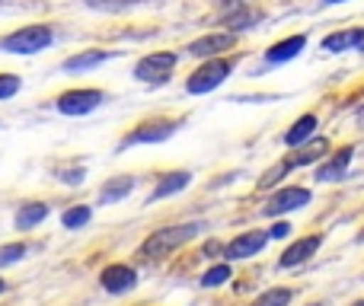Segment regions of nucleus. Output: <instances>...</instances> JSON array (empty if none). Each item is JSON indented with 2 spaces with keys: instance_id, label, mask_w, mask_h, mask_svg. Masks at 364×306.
<instances>
[{
  "instance_id": "obj_1",
  "label": "nucleus",
  "mask_w": 364,
  "mask_h": 306,
  "mask_svg": "<svg viewBox=\"0 0 364 306\" xmlns=\"http://www.w3.org/2000/svg\"><path fill=\"white\" fill-rule=\"evenodd\" d=\"M201 230H208V224L192 220V224H179V226H164V230L151 233V236L141 243V256L144 258H166L170 252H176L179 246H186L188 239H195Z\"/></svg>"
},
{
  "instance_id": "obj_2",
  "label": "nucleus",
  "mask_w": 364,
  "mask_h": 306,
  "mask_svg": "<svg viewBox=\"0 0 364 306\" xmlns=\"http://www.w3.org/2000/svg\"><path fill=\"white\" fill-rule=\"evenodd\" d=\"M51 42H55V29L45 23H36V26H23V29L10 32L6 38H0V51H6V55H38Z\"/></svg>"
},
{
  "instance_id": "obj_3",
  "label": "nucleus",
  "mask_w": 364,
  "mask_h": 306,
  "mask_svg": "<svg viewBox=\"0 0 364 306\" xmlns=\"http://www.w3.org/2000/svg\"><path fill=\"white\" fill-rule=\"evenodd\" d=\"M230 74H233V61H227V58H208V61L186 80V89L192 96L211 93V89H218Z\"/></svg>"
},
{
  "instance_id": "obj_4",
  "label": "nucleus",
  "mask_w": 364,
  "mask_h": 306,
  "mask_svg": "<svg viewBox=\"0 0 364 306\" xmlns=\"http://www.w3.org/2000/svg\"><path fill=\"white\" fill-rule=\"evenodd\" d=\"M179 55L176 51H157V55H147L138 61V67H134V77H138L141 83H166L170 80V70L176 67Z\"/></svg>"
},
{
  "instance_id": "obj_5",
  "label": "nucleus",
  "mask_w": 364,
  "mask_h": 306,
  "mask_svg": "<svg viewBox=\"0 0 364 306\" xmlns=\"http://www.w3.org/2000/svg\"><path fill=\"white\" fill-rule=\"evenodd\" d=\"M102 89H68L55 99V109L61 115H90L93 109L102 106Z\"/></svg>"
},
{
  "instance_id": "obj_6",
  "label": "nucleus",
  "mask_w": 364,
  "mask_h": 306,
  "mask_svg": "<svg viewBox=\"0 0 364 306\" xmlns=\"http://www.w3.org/2000/svg\"><path fill=\"white\" fill-rule=\"evenodd\" d=\"M179 121H147V125L134 128L132 134H125L119 144V151H125V147H134V144H164V141H170L173 134H176Z\"/></svg>"
},
{
  "instance_id": "obj_7",
  "label": "nucleus",
  "mask_w": 364,
  "mask_h": 306,
  "mask_svg": "<svg viewBox=\"0 0 364 306\" xmlns=\"http://www.w3.org/2000/svg\"><path fill=\"white\" fill-rule=\"evenodd\" d=\"M304 204H310V188L288 185V188L272 195L269 204H265V214H269V217H278V214H288V211H301Z\"/></svg>"
},
{
  "instance_id": "obj_8",
  "label": "nucleus",
  "mask_w": 364,
  "mask_h": 306,
  "mask_svg": "<svg viewBox=\"0 0 364 306\" xmlns=\"http://www.w3.org/2000/svg\"><path fill=\"white\" fill-rule=\"evenodd\" d=\"M237 45V35L233 32H211V35H201L188 45V55L192 58H218L220 51H230Z\"/></svg>"
},
{
  "instance_id": "obj_9",
  "label": "nucleus",
  "mask_w": 364,
  "mask_h": 306,
  "mask_svg": "<svg viewBox=\"0 0 364 306\" xmlns=\"http://www.w3.org/2000/svg\"><path fill=\"white\" fill-rule=\"evenodd\" d=\"M269 233L265 230H250V233H240L237 239H230L227 243V258H252V256H259V252L265 249V243H269Z\"/></svg>"
},
{
  "instance_id": "obj_10",
  "label": "nucleus",
  "mask_w": 364,
  "mask_h": 306,
  "mask_svg": "<svg viewBox=\"0 0 364 306\" xmlns=\"http://www.w3.org/2000/svg\"><path fill=\"white\" fill-rule=\"evenodd\" d=\"M100 281H102V288H106L109 294H128V290L138 284V271H134L132 265L115 262V265H109V268H102Z\"/></svg>"
},
{
  "instance_id": "obj_11",
  "label": "nucleus",
  "mask_w": 364,
  "mask_h": 306,
  "mask_svg": "<svg viewBox=\"0 0 364 306\" xmlns=\"http://www.w3.org/2000/svg\"><path fill=\"white\" fill-rule=\"evenodd\" d=\"M323 246V236L320 233H314V236H304L297 239V243H291L288 249L282 252V258H278V265L282 268H297V265H304L310 256H316V249Z\"/></svg>"
},
{
  "instance_id": "obj_12",
  "label": "nucleus",
  "mask_w": 364,
  "mask_h": 306,
  "mask_svg": "<svg viewBox=\"0 0 364 306\" xmlns=\"http://www.w3.org/2000/svg\"><path fill=\"white\" fill-rule=\"evenodd\" d=\"M307 48V35H291L284 42H275L269 51H265V61L269 64H284V61H294L301 51Z\"/></svg>"
},
{
  "instance_id": "obj_13",
  "label": "nucleus",
  "mask_w": 364,
  "mask_h": 306,
  "mask_svg": "<svg viewBox=\"0 0 364 306\" xmlns=\"http://www.w3.org/2000/svg\"><path fill=\"white\" fill-rule=\"evenodd\" d=\"M352 147H342L336 156H329L326 163H323L320 169H316V179L320 182H339V179H346V173H348V163H352Z\"/></svg>"
},
{
  "instance_id": "obj_14",
  "label": "nucleus",
  "mask_w": 364,
  "mask_h": 306,
  "mask_svg": "<svg viewBox=\"0 0 364 306\" xmlns=\"http://www.w3.org/2000/svg\"><path fill=\"white\" fill-rule=\"evenodd\" d=\"M326 153H329L326 141H323V138H310V141H304V144L288 156V163H291V169H294V166H310V163H320Z\"/></svg>"
},
{
  "instance_id": "obj_15",
  "label": "nucleus",
  "mask_w": 364,
  "mask_h": 306,
  "mask_svg": "<svg viewBox=\"0 0 364 306\" xmlns=\"http://www.w3.org/2000/svg\"><path fill=\"white\" fill-rule=\"evenodd\" d=\"M115 55H119V51L90 48V51H80V55L68 58V61H64V70H70V74H77V70H93V67H100L102 61H112Z\"/></svg>"
},
{
  "instance_id": "obj_16",
  "label": "nucleus",
  "mask_w": 364,
  "mask_h": 306,
  "mask_svg": "<svg viewBox=\"0 0 364 306\" xmlns=\"http://www.w3.org/2000/svg\"><path fill=\"white\" fill-rule=\"evenodd\" d=\"M262 19V13L259 10H252V6H246V4H237L233 6V13H227L224 16V26H227V32H243V29H252V26Z\"/></svg>"
},
{
  "instance_id": "obj_17",
  "label": "nucleus",
  "mask_w": 364,
  "mask_h": 306,
  "mask_svg": "<svg viewBox=\"0 0 364 306\" xmlns=\"http://www.w3.org/2000/svg\"><path fill=\"white\" fill-rule=\"evenodd\" d=\"M188 182H192V173H170V175H164V179L157 182V188L151 192L147 204H154V201H164V198H170V195L182 192V188H188Z\"/></svg>"
},
{
  "instance_id": "obj_18",
  "label": "nucleus",
  "mask_w": 364,
  "mask_h": 306,
  "mask_svg": "<svg viewBox=\"0 0 364 306\" xmlns=\"http://www.w3.org/2000/svg\"><path fill=\"white\" fill-rule=\"evenodd\" d=\"M132 192H134V179H132V175H115V179H109L106 185L100 188V201H102V204H119V201L128 198Z\"/></svg>"
},
{
  "instance_id": "obj_19",
  "label": "nucleus",
  "mask_w": 364,
  "mask_h": 306,
  "mask_svg": "<svg viewBox=\"0 0 364 306\" xmlns=\"http://www.w3.org/2000/svg\"><path fill=\"white\" fill-rule=\"evenodd\" d=\"M45 217H48V204H42V201H26L16 211L13 224H16V230H32V226H38Z\"/></svg>"
},
{
  "instance_id": "obj_20",
  "label": "nucleus",
  "mask_w": 364,
  "mask_h": 306,
  "mask_svg": "<svg viewBox=\"0 0 364 306\" xmlns=\"http://www.w3.org/2000/svg\"><path fill=\"white\" fill-rule=\"evenodd\" d=\"M316 134V115H301V119L291 125V131L284 134V144L288 147H301L304 141H310Z\"/></svg>"
},
{
  "instance_id": "obj_21",
  "label": "nucleus",
  "mask_w": 364,
  "mask_h": 306,
  "mask_svg": "<svg viewBox=\"0 0 364 306\" xmlns=\"http://www.w3.org/2000/svg\"><path fill=\"white\" fill-rule=\"evenodd\" d=\"M355 35H358V29L333 32V35H326V38H323V51H329V55H342V51H355Z\"/></svg>"
},
{
  "instance_id": "obj_22",
  "label": "nucleus",
  "mask_w": 364,
  "mask_h": 306,
  "mask_svg": "<svg viewBox=\"0 0 364 306\" xmlns=\"http://www.w3.org/2000/svg\"><path fill=\"white\" fill-rule=\"evenodd\" d=\"M90 217H93V211H90L87 204L68 207V211L61 214V226H64V230H80V226L90 224Z\"/></svg>"
},
{
  "instance_id": "obj_23",
  "label": "nucleus",
  "mask_w": 364,
  "mask_h": 306,
  "mask_svg": "<svg viewBox=\"0 0 364 306\" xmlns=\"http://www.w3.org/2000/svg\"><path fill=\"white\" fill-rule=\"evenodd\" d=\"M291 303V290L288 288H272L265 290L262 297H256V303L252 306H288Z\"/></svg>"
},
{
  "instance_id": "obj_24",
  "label": "nucleus",
  "mask_w": 364,
  "mask_h": 306,
  "mask_svg": "<svg viewBox=\"0 0 364 306\" xmlns=\"http://www.w3.org/2000/svg\"><path fill=\"white\" fill-rule=\"evenodd\" d=\"M227 278H230V265H214L201 275V288H220Z\"/></svg>"
},
{
  "instance_id": "obj_25",
  "label": "nucleus",
  "mask_w": 364,
  "mask_h": 306,
  "mask_svg": "<svg viewBox=\"0 0 364 306\" xmlns=\"http://www.w3.org/2000/svg\"><path fill=\"white\" fill-rule=\"evenodd\" d=\"M288 173H291V163H288V160L275 163V166H272L269 173H265L262 179H259V188H272V185H278V182H282Z\"/></svg>"
},
{
  "instance_id": "obj_26",
  "label": "nucleus",
  "mask_w": 364,
  "mask_h": 306,
  "mask_svg": "<svg viewBox=\"0 0 364 306\" xmlns=\"http://www.w3.org/2000/svg\"><path fill=\"white\" fill-rule=\"evenodd\" d=\"M26 246L23 243H6V246H0V268H6V265H16L19 258L26 256Z\"/></svg>"
},
{
  "instance_id": "obj_27",
  "label": "nucleus",
  "mask_w": 364,
  "mask_h": 306,
  "mask_svg": "<svg viewBox=\"0 0 364 306\" xmlns=\"http://www.w3.org/2000/svg\"><path fill=\"white\" fill-rule=\"evenodd\" d=\"M83 4L100 13H119V10H128L132 4H138V0H83Z\"/></svg>"
},
{
  "instance_id": "obj_28",
  "label": "nucleus",
  "mask_w": 364,
  "mask_h": 306,
  "mask_svg": "<svg viewBox=\"0 0 364 306\" xmlns=\"http://www.w3.org/2000/svg\"><path fill=\"white\" fill-rule=\"evenodd\" d=\"M19 87H23V80L16 74H0V99H13Z\"/></svg>"
},
{
  "instance_id": "obj_29",
  "label": "nucleus",
  "mask_w": 364,
  "mask_h": 306,
  "mask_svg": "<svg viewBox=\"0 0 364 306\" xmlns=\"http://www.w3.org/2000/svg\"><path fill=\"white\" fill-rule=\"evenodd\" d=\"M58 175H61V182H64V185H80V182H83V175H87V173H83V169H61V173H58Z\"/></svg>"
},
{
  "instance_id": "obj_30",
  "label": "nucleus",
  "mask_w": 364,
  "mask_h": 306,
  "mask_svg": "<svg viewBox=\"0 0 364 306\" xmlns=\"http://www.w3.org/2000/svg\"><path fill=\"white\" fill-rule=\"evenodd\" d=\"M288 233H291V224H288V220H282V224H275V226L269 230V236H272V239H284Z\"/></svg>"
},
{
  "instance_id": "obj_31",
  "label": "nucleus",
  "mask_w": 364,
  "mask_h": 306,
  "mask_svg": "<svg viewBox=\"0 0 364 306\" xmlns=\"http://www.w3.org/2000/svg\"><path fill=\"white\" fill-rule=\"evenodd\" d=\"M355 51H361L364 55V26L358 29V35H355Z\"/></svg>"
},
{
  "instance_id": "obj_32",
  "label": "nucleus",
  "mask_w": 364,
  "mask_h": 306,
  "mask_svg": "<svg viewBox=\"0 0 364 306\" xmlns=\"http://www.w3.org/2000/svg\"><path fill=\"white\" fill-rule=\"evenodd\" d=\"M358 125L364 128V106H361V112H358Z\"/></svg>"
},
{
  "instance_id": "obj_33",
  "label": "nucleus",
  "mask_w": 364,
  "mask_h": 306,
  "mask_svg": "<svg viewBox=\"0 0 364 306\" xmlns=\"http://www.w3.org/2000/svg\"><path fill=\"white\" fill-rule=\"evenodd\" d=\"M323 4H346V0H323Z\"/></svg>"
},
{
  "instance_id": "obj_34",
  "label": "nucleus",
  "mask_w": 364,
  "mask_h": 306,
  "mask_svg": "<svg viewBox=\"0 0 364 306\" xmlns=\"http://www.w3.org/2000/svg\"><path fill=\"white\" fill-rule=\"evenodd\" d=\"M4 288H6V284H4V281H0V294H4Z\"/></svg>"
},
{
  "instance_id": "obj_35",
  "label": "nucleus",
  "mask_w": 364,
  "mask_h": 306,
  "mask_svg": "<svg viewBox=\"0 0 364 306\" xmlns=\"http://www.w3.org/2000/svg\"><path fill=\"white\" fill-rule=\"evenodd\" d=\"M355 306H364V300H358V303H355Z\"/></svg>"
}]
</instances>
